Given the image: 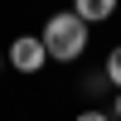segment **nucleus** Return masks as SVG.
<instances>
[{"label":"nucleus","mask_w":121,"mask_h":121,"mask_svg":"<svg viewBox=\"0 0 121 121\" xmlns=\"http://www.w3.org/2000/svg\"><path fill=\"white\" fill-rule=\"evenodd\" d=\"M39 39H44V48H48V63H78V58L87 53V44H92V29H87L73 10H58V15L44 19Z\"/></svg>","instance_id":"f257e3e1"},{"label":"nucleus","mask_w":121,"mask_h":121,"mask_svg":"<svg viewBox=\"0 0 121 121\" xmlns=\"http://www.w3.org/2000/svg\"><path fill=\"white\" fill-rule=\"evenodd\" d=\"M5 63L15 68L19 78H39V73L48 68V48H44V39H39V34H15V39H10Z\"/></svg>","instance_id":"f03ea898"},{"label":"nucleus","mask_w":121,"mask_h":121,"mask_svg":"<svg viewBox=\"0 0 121 121\" xmlns=\"http://www.w3.org/2000/svg\"><path fill=\"white\" fill-rule=\"evenodd\" d=\"M73 15L82 19L87 29H92V24H107V19L116 15V5H112V0H78V5H73Z\"/></svg>","instance_id":"7ed1b4c3"},{"label":"nucleus","mask_w":121,"mask_h":121,"mask_svg":"<svg viewBox=\"0 0 121 121\" xmlns=\"http://www.w3.org/2000/svg\"><path fill=\"white\" fill-rule=\"evenodd\" d=\"M78 87H82L87 107H97V97H107V92H112V82H107V73H102V68H92V73H82V82H78Z\"/></svg>","instance_id":"20e7f679"},{"label":"nucleus","mask_w":121,"mask_h":121,"mask_svg":"<svg viewBox=\"0 0 121 121\" xmlns=\"http://www.w3.org/2000/svg\"><path fill=\"white\" fill-rule=\"evenodd\" d=\"M102 73H107V82H112V92H121V44H112V48H107Z\"/></svg>","instance_id":"39448f33"},{"label":"nucleus","mask_w":121,"mask_h":121,"mask_svg":"<svg viewBox=\"0 0 121 121\" xmlns=\"http://www.w3.org/2000/svg\"><path fill=\"white\" fill-rule=\"evenodd\" d=\"M73 121H112V112H107V107H82Z\"/></svg>","instance_id":"423d86ee"},{"label":"nucleus","mask_w":121,"mask_h":121,"mask_svg":"<svg viewBox=\"0 0 121 121\" xmlns=\"http://www.w3.org/2000/svg\"><path fill=\"white\" fill-rule=\"evenodd\" d=\"M107 112H112V121H121V92H112V107Z\"/></svg>","instance_id":"0eeeda50"},{"label":"nucleus","mask_w":121,"mask_h":121,"mask_svg":"<svg viewBox=\"0 0 121 121\" xmlns=\"http://www.w3.org/2000/svg\"><path fill=\"white\" fill-rule=\"evenodd\" d=\"M0 73H5V53H0Z\"/></svg>","instance_id":"6e6552de"}]
</instances>
